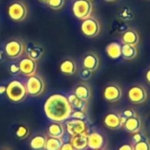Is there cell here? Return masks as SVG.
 <instances>
[{
	"label": "cell",
	"instance_id": "1",
	"mask_svg": "<svg viewBox=\"0 0 150 150\" xmlns=\"http://www.w3.org/2000/svg\"><path fill=\"white\" fill-rule=\"evenodd\" d=\"M46 117L53 122H64L70 119L73 109L68 97L60 93L50 95L44 103Z\"/></svg>",
	"mask_w": 150,
	"mask_h": 150
},
{
	"label": "cell",
	"instance_id": "2",
	"mask_svg": "<svg viewBox=\"0 0 150 150\" xmlns=\"http://www.w3.org/2000/svg\"><path fill=\"white\" fill-rule=\"evenodd\" d=\"M5 94L8 99L13 103L22 102L28 95L25 84L18 80H12L8 83Z\"/></svg>",
	"mask_w": 150,
	"mask_h": 150
},
{
	"label": "cell",
	"instance_id": "3",
	"mask_svg": "<svg viewBox=\"0 0 150 150\" xmlns=\"http://www.w3.org/2000/svg\"><path fill=\"white\" fill-rule=\"evenodd\" d=\"M7 13L10 18L15 22H21L25 20L28 14L27 6L25 2L17 0L9 4L7 8Z\"/></svg>",
	"mask_w": 150,
	"mask_h": 150
},
{
	"label": "cell",
	"instance_id": "4",
	"mask_svg": "<svg viewBox=\"0 0 150 150\" xmlns=\"http://www.w3.org/2000/svg\"><path fill=\"white\" fill-rule=\"evenodd\" d=\"M92 9L93 5L91 0H76L72 5V12L74 16L80 20L91 17Z\"/></svg>",
	"mask_w": 150,
	"mask_h": 150
},
{
	"label": "cell",
	"instance_id": "5",
	"mask_svg": "<svg viewBox=\"0 0 150 150\" xmlns=\"http://www.w3.org/2000/svg\"><path fill=\"white\" fill-rule=\"evenodd\" d=\"M25 51V45L18 39H12L6 42L4 52L10 59H18L21 57Z\"/></svg>",
	"mask_w": 150,
	"mask_h": 150
},
{
	"label": "cell",
	"instance_id": "6",
	"mask_svg": "<svg viewBox=\"0 0 150 150\" xmlns=\"http://www.w3.org/2000/svg\"><path fill=\"white\" fill-rule=\"evenodd\" d=\"M25 87L28 95L32 97H38L43 93L45 90V83L42 77L35 74L28 77Z\"/></svg>",
	"mask_w": 150,
	"mask_h": 150
},
{
	"label": "cell",
	"instance_id": "7",
	"mask_svg": "<svg viewBox=\"0 0 150 150\" xmlns=\"http://www.w3.org/2000/svg\"><path fill=\"white\" fill-rule=\"evenodd\" d=\"M125 118L121 115L120 112H108L104 118V125L109 130L116 131L123 128L125 122Z\"/></svg>",
	"mask_w": 150,
	"mask_h": 150
},
{
	"label": "cell",
	"instance_id": "8",
	"mask_svg": "<svg viewBox=\"0 0 150 150\" xmlns=\"http://www.w3.org/2000/svg\"><path fill=\"white\" fill-rule=\"evenodd\" d=\"M65 122V130L70 136H75L77 134L90 132L86 122L83 120L70 118Z\"/></svg>",
	"mask_w": 150,
	"mask_h": 150
},
{
	"label": "cell",
	"instance_id": "9",
	"mask_svg": "<svg viewBox=\"0 0 150 150\" xmlns=\"http://www.w3.org/2000/svg\"><path fill=\"white\" fill-rule=\"evenodd\" d=\"M128 100L134 105H142L148 98V92L142 85H134L127 91Z\"/></svg>",
	"mask_w": 150,
	"mask_h": 150
},
{
	"label": "cell",
	"instance_id": "10",
	"mask_svg": "<svg viewBox=\"0 0 150 150\" xmlns=\"http://www.w3.org/2000/svg\"><path fill=\"white\" fill-rule=\"evenodd\" d=\"M81 32L88 38L96 37L100 32V25L96 18L89 17L83 20L81 24Z\"/></svg>",
	"mask_w": 150,
	"mask_h": 150
},
{
	"label": "cell",
	"instance_id": "11",
	"mask_svg": "<svg viewBox=\"0 0 150 150\" xmlns=\"http://www.w3.org/2000/svg\"><path fill=\"white\" fill-rule=\"evenodd\" d=\"M122 97L121 88L117 83H110L106 85L103 91V98L108 103L118 102Z\"/></svg>",
	"mask_w": 150,
	"mask_h": 150
},
{
	"label": "cell",
	"instance_id": "12",
	"mask_svg": "<svg viewBox=\"0 0 150 150\" xmlns=\"http://www.w3.org/2000/svg\"><path fill=\"white\" fill-rule=\"evenodd\" d=\"M88 148L91 150L100 149L106 148L105 136L98 131H92L88 135Z\"/></svg>",
	"mask_w": 150,
	"mask_h": 150
},
{
	"label": "cell",
	"instance_id": "13",
	"mask_svg": "<svg viewBox=\"0 0 150 150\" xmlns=\"http://www.w3.org/2000/svg\"><path fill=\"white\" fill-rule=\"evenodd\" d=\"M18 66H19V69H20V73L27 77L36 74L37 63L35 61L29 58L28 56L22 58L18 63Z\"/></svg>",
	"mask_w": 150,
	"mask_h": 150
},
{
	"label": "cell",
	"instance_id": "14",
	"mask_svg": "<svg viewBox=\"0 0 150 150\" xmlns=\"http://www.w3.org/2000/svg\"><path fill=\"white\" fill-rule=\"evenodd\" d=\"M142 120L141 116L137 113L135 116L125 120L123 129L128 134H134L137 132H140L142 130Z\"/></svg>",
	"mask_w": 150,
	"mask_h": 150
},
{
	"label": "cell",
	"instance_id": "15",
	"mask_svg": "<svg viewBox=\"0 0 150 150\" xmlns=\"http://www.w3.org/2000/svg\"><path fill=\"white\" fill-rule=\"evenodd\" d=\"M99 66V58L96 54L88 53L83 59V67L91 72L96 71Z\"/></svg>",
	"mask_w": 150,
	"mask_h": 150
},
{
	"label": "cell",
	"instance_id": "16",
	"mask_svg": "<svg viewBox=\"0 0 150 150\" xmlns=\"http://www.w3.org/2000/svg\"><path fill=\"white\" fill-rule=\"evenodd\" d=\"M90 132L71 136L70 144L76 150H86L88 149V135Z\"/></svg>",
	"mask_w": 150,
	"mask_h": 150
},
{
	"label": "cell",
	"instance_id": "17",
	"mask_svg": "<svg viewBox=\"0 0 150 150\" xmlns=\"http://www.w3.org/2000/svg\"><path fill=\"white\" fill-rule=\"evenodd\" d=\"M65 132V127L62 124V122H52L47 127V135L49 137L62 139Z\"/></svg>",
	"mask_w": 150,
	"mask_h": 150
},
{
	"label": "cell",
	"instance_id": "18",
	"mask_svg": "<svg viewBox=\"0 0 150 150\" xmlns=\"http://www.w3.org/2000/svg\"><path fill=\"white\" fill-rule=\"evenodd\" d=\"M74 94L80 99H82L85 102H88L91 97V90L89 85L82 83L76 86V88L74 90Z\"/></svg>",
	"mask_w": 150,
	"mask_h": 150
},
{
	"label": "cell",
	"instance_id": "19",
	"mask_svg": "<svg viewBox=\"0 0 150 150\" xmlns=\"http://www.w3.org/2000/svg\"><path fill=\"white\" fill-rule=\"evenodd\" d=\"M60 71L66 76H73L76 73V64L72 59H65L63 60L60 66Z\"/></svg>",
	"mask_w": 150,
	"mask_h": 150
},
{
	"label": "cell",
	"instance_id": "20",
	"mask_svg": "<svg viewBox=\"0 0 150 150\" xmlns=\"http://www.w3.org/2000/svg\"><path fill=\"white\" fill-rule=\"evenodd\" d=\"M105 52L108 57L112 59H119L121 57V46L117 42H112L106 46Z\"/></svg>",
	"mask_w": 150,
	"mask_h": 150
},
{
	"label": "cell",
	"instance_id": "21",
	"mask_svg": "<svg viewBox=\"0 0 150 150\" xmlns=\"http://www.w3.org/2000/svg\"><path fill=\"white\" fill-rule=\"evenodd\" d=\"M69 102L72 107L73 110H81L83 112H86V108H87V103L82 99H80L79 98H77L74 93L70 94L68 97Z\"/></svg>",
	"mask_w": 150,
	"mask_h": 150
},
{
	"label": "cell",
	"instance_id": "22",
	"mask_svg": "<svg viewBox=\"0 0 150 150\" xmlns=\"http://www.w3.org/2000/svg\"><path fill=\"white\" fill-rule=\"evenodd\" d=\"M137 49L135 46L129 44H123L121 46V56L126 60H133L137 56Z\"/></svg>",
	"mask_w": 150,
	"mask_h": 150
},
{
	"label": "cell",
	"instance_id": "23",
	"mask_svg": "<svg viewBox=\"0 0 150 150\" xmlns=\"http://www.w3.org/2000/svg\"><path fill=\"white\" fill-rule=\"evenodd\" d=\"M122 41L124 44L136 46L139 42V35L134 30H127L122 35Z\"/></svg>",
	"mask_w": 150,
	"mask_h": 150
},
{
	"label": "cell",
	"instance_id": "24",
	"mask_svg": "<svg viewBox=\"0 0 150 150\" xmlns=\"http://www.w3.org/2000/svg\"><path fill=\"white\" fill-rule=\"evenodd\" d=\"M47 137L44 135H35L30 141V147L33 150H45Z\"/></svg>",
	"mask_w": 150,
	"mask_h": 150
},
{
	"label": "cell",
	"instance_id": "25",
	"mask_svg": "<svg viewBox=\"0 0 150 150\" xmlns=\"http://www.w3.org/2000/svg\"><path fill=\"white\" fill-rule=\"evenodd\" d=\"M25 50L27 52L28 57L33 59L35 62L40 60L44 54V48L38 45H33L31 47H29L27 49L25 48Z\"/></svg>",
	"mask_w": 150,
	"mask_h": 150
},
{
	"label": "cell",
	"instance_id": "26",
	"mask_svg": "<svg viewBox=\"0 0 150 150\" xmlns=\"http://www.w3.org/2000/svg\"><path fill=\"white\" fill-rule=\"evenodd\" d=\"M62 144H63L62 139H57L48 136L46 141L45 150H60Z\"/></svg>",
	"mask_w": 150,
	"mask_h": 150
},
{
	"label": "cell",
	"instance_id": "27",
	"mask_svg": "<svg viewBox=\"0 0 150 150\" xmlns=\"http://www.w3.org/2000/svg\"><path fill=\"white\" fill-rule=\"evenodd\" d=\"M15 134H16V137L18 139H21V140L22 139H25V138H26L29 135V129L25 126L21 125V126H19L17 128Z\"/></svg>",
	"mask_w": 150,
	"mask_h": 150
},
{
	"label": "cell",
	"instance_id": "28",
	"mask_svg": "<svg viewBox=\"0 0 150 150\" xmlns=\"http://www.w3.org/2000/svg\"><path fill=\"white\" fill-rule=\"evenodd\" d=\"M134 150H150L149 139L141 141L136 143H133Z\"/></svg>",
	"mask_w": 150,
	"mask_h": 150
},
{
	"label": "cell",
	"instance_id": "29",
	"mask_svg": "<svg viewBox=\"0 0 150 150\" xmlns=\"http://www.w3.org/2000/svg\"><path fill=\"white\" fill-rule=\"evenodd\" d=\"M49 8L53 10H60L65 4V0H48L47 3Z\"/></svg>",
	"mask_w": 150,
	"mask_h": 150
},
{
	"label": "cell",
	"instance_id": "30",
	"mask_svg": "<svg viewBox=\"0 0 150 150\" xmlns=\"http://www.w3.org/2000/svg\"><path fill=\"white\" fill-rule=\"evenodd\" d=\"M70 118L71 119H76V120H84V119L86 118V113H85V112L81 111V110H73Z\"/></svg>",
	"mask_w": 150,
	"mask_h": 150
},
{
	"label": "cell",
	"instance_id": "31",
	"mask_svg": "<svg viewBox=\"0 0 150 150\" xmlns=\"http://www.w3.org/2000/svg\"><path fill=\"white\" fill-rule=\"evenodd\" d=\"M149 138L146 136V134H144L143 133H142L141 131L140 132H137L135 134H133V137H132V143H136V142H139L141 141H144V140H148Z\"/></svg>",
	"mask_w": 150,
	"mask_h": 150
},
{
	"label": "cell",
	"instance_id": "32",
	"mask_svg": "<svg viewBox=\"0 0 150 150\" xmlns=\"http://www.w3.org/2000/svg\"><path fill=\"white\" fill-rule=\"evenodd\" d=\"M121 115L125 118V119H128L131 117H134L137 114V112L133 109V108H127L125 110H123L121 112Z\"/></svg>",
	"mask_w": 150,
	"mask_h": 150
},
{
	"label": "cell",
	"instance_id": "33",
	"mask_svg": "<svg viewBox=\"0 0 150 150\" xmlns=\"http://www.w3.org/2000/svg\"><path fill=\"white\" fill-rule=\"evenodd\" d=\"M79 75H80V77H81L83 80L86 81V80H89V79L91 77L92 72L83 68V69L80 71V74H79Z\"/></svg>",
	"mask_w": 150,
	"mask_h": 150
},
{
	"label": "cell",
	"instance_id": "34",
	"mask_svg": "<svg viewBox=\"0 0 150 150\" xmlns=\"http://www.w3.org/2000/svg\"><path fill=\"white\" fill-rule=\"evenodd\" d=\"M9 71L11 75H18L20 73V69H19V66L17 63H11L9 66Z\"/></svg>",
	"mask_w": 150,
	"mask_h": 150
},
{
	"label": "cell",
	"instance_id": "35",
	"mask_svg": "<svg viewBox=\"0 0 150 150\" xmlns=\"http://www.w3.org/2000/svg\"><path fill=\"white\" fill-rule=\"evenodd\" d=\"M118 150H134L133 143H124L119 148Z\"/></svg>",
	"mask_w": 150,
	"mask_h": 150
},
{
	"label": "cell",
	"instance_id": "36",
	"mask_svg": "<svg viewBox=\"0 0 150 150\" xmlns=\"http://www.w3.org/2000/svg\"><path fill=\"white\" fill-rule=\"evenodd\" d=\"M60 150H76L73 146L70 144V142H67V143H63L62 146L61 147Z\"/></svg>",
	"mask_w": 150,
	"mask_h": 150
},
{
	"label": "cell",
	"instance_id": "37",
	"mask_svg": "<svg viewBox=\"0 0 150 150\" xmlns=\"http://www.w3.org/2000/svg\"><path fill=\"white\" fill-rule=\"evenodd\" d=\"M5 58H6V54H5V52L0 49V62H4V61L5 60Z\"/></svg>",
	"mask_w": 150,
	"mask_h": 150
},
{
	"label": "cell",
	"instance_id": "38",
	"mask_svg": "<svg viewBox=\"0 0 150 150\" xmlns=\"http://www.w3.org/2000/svg\"><path fill=\"white\" fill-rule=\"evenodd\" d=\"M145 79H146L147 83L150 85V69H149L147 70V72H146V74H145Z\"/></svg>",
	"mask_w": 150,
	"mask_h": 150
},
{
	"label": "cell",
	"instance_id": "39",
	"mask_svg": "<svg viewBox=\"0 0 150 150\" xmlns=\"http://www.w3.org/2000/svg\"><path fill=\"white\" fill-rule=\"evenodd\" d=\"M6 92V86L4 85H1L0 86V94H4Z\"/></svg>",
	"mask_w": 150,
	"mask_h": 150
},
{
	"label": "cell",
	"instance_id": "40",
	"mask_svg": "<svg viewBox=\"0 0 150 150\" xmlns=\"http://www.w3.org/2000/svg\"><path fill=\"white\" fill-rule=\"evenodd\" d=\"M39 1L41 2V3H44V4H47L48 2V0H39Z\"/></svg>",
	"mask_w": 150,
	"mask_h": 150
},
{
	"label": "cell",
	"instance_id": "41",
	"mask_svg": "<svg viewBox=\"0 0 150 150\" xmlns=\"http://www.w3.org/2000/svg\"><path fill=\"white\" fill-rule=\"evenodd\" d=\"M94 150H108L106 148H105V149H94Z\"/></svg>",
	"mask_w": 150,
	"mask_h": 150
},
{
	"label": "cell",
	"instance_id": "42",
	"mask_svg": "<svg viewBox=\"0 0 150 150\" xmlns=\"http://www.w3.org/2000/svg\"><path fill=\"white\" fill-rule=\"evenodd\" d=\"M105 1H107V2H112V1H115V0H105Z\"/></svg>",
	"mask_w": 150,
	"mask_h": 150
},
{
	"label": "cell",
	"instance_id": "43",
	"mask_svg": "<svg viewBox=\"0 0 150 150\" xmlns=\"http://www.w3.org/2000/svg\"><path fill=\"white\" fill-rule=\"evenodd\" d=\"M0 150H7V149H0Z\"/></svg>",
	"mask_w": 150,
	"mask_h": 150
}]
</instances>
